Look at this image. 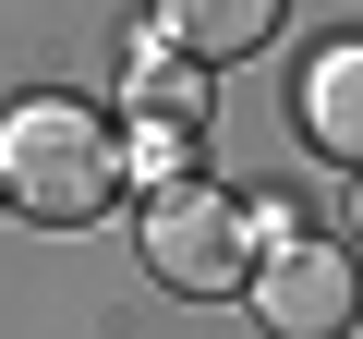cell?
Masks as SVG:
<instances>
[{
    "mask_svg": "<svg viewBox=\"0 0 363 339\" xmlns=\"http://www.w3.org/2000/svg\"><path fill=\"white\" fill-rule=\"evenodd\" d=\"M0 194H13L25 218H49V230L109 218V194H121V133H109L85 97H25V109H0Z\"/></svg>",
    "mask_w": 363,
    "mask_h": 339,
    "instance_id": "obj_1",
    "label": "cell"
},
{
    "mask_svg": "<svg viewBox=\"0 0 363 339\" xmlns=\"http://www.w3.org/2000/svg\"><path fill=\"white\" fill-rule=\"evenodd\" d=\"M121 109H133V133H194V109H206V61H182L169 37H157V49H133Z\"/></svg>",
    "mask_w": 363,
    "mask_h": 339,
    "instance_id": "obj_6",
    "label": "cell"
},
{
    "mask_svg": "<svg viewBox=\"0 0 363 339\" xmlns=\"http://www.w3.org/2000/svg\"><path fill=\"white\" fill-rule=\"evenodd\" d=\"M255 267H267V230H255L242 194H218V182H157L145 194V279L157 291L218 303V291H255Z\"/></svg>",
    "mask_w": 363,
    "mask_h": 339,
    "instance_id": "obj_2",
    "label": "cell"
},
{
    "mask_svg": "<svg viewBox=\"0 0 363 339\" xmlns=\"http://www.w3.org/2000/svg\"><path fill=\"white\" fill-rule=\"evenodd\" d=\"M157 37L182 61H242L279 37V0H157Z\"/></svg>",
    "mask_w": 363,
    "mask_h": 339,
    "instance_id": "obj_5",
    "label": "cell"
},
{
    "mask_svg": "<svg viewBox=\"0 0 363 339\" xmlns=\"http://www.w3.org/2000/svg\"><path fill=\"white\" fill-rule=\"evenodd\" d=\"M303 145H327L339 170H363V37H339V49H315L303 61Z\"/></svg>",
    "mask_w": 363,
    "mask_h": 339,
    "instance_id": "obj_4",
    "label": "cell"
},
{
    "mask_svg": "<svg viewBox=\"0 0 363 339\" xmlns=\"http://www.w3.org/2000/svg\"><path fill=\"white\" fill-rule=\"evenodd\" d=\"M255 315H267V339H339L363 303H351V267H339V243H267V267H255V291H242Z\"/></svg>",
    "mask_w": 363,
    "mask_h": 339,
    "instance_id": "obj_3",
    "label": "cell"
}]
</instances>
